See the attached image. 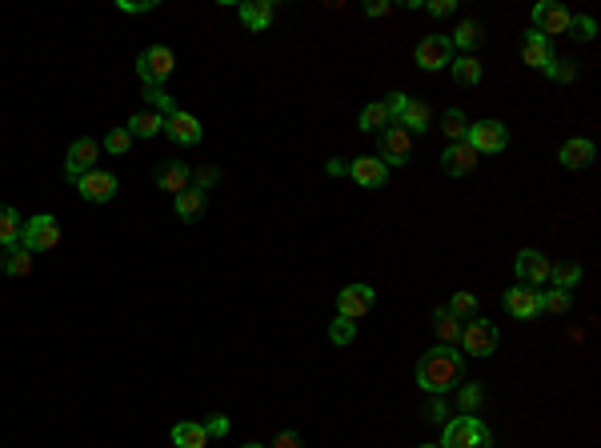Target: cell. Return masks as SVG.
I'll return each instance as SVG.
<instances>
[{
	"label": "cell",
	"instance_id": "836d02e7",
	"mask_svg": "<svg viewBox=\"0 0 601 448\" xmlns=\"http://www.w3.org/2000/svg\"><path fill=\"white\" fill-rule=\"evenodd\" d=\"M144 100H149V104H152V112H160V116H168V112H176L173 96H168L160 84H144Z\"/></svg>",
	"mask_w": 601,
	"mask_h": 448
},
{
	"label": "cell",
	"instance_id": "74e56055",
	"mask_svg": "<svg viewBox=\"0 0 601 448\" xmlns=\"http://www.w3.org/2000/svg\"><path fill=\"white\" fill-rule=\"evenodd\" d=\"M457 404H461V416H473L481 404V384H465L461 392H457Z\"/></svg>",
	"mask_w": 601,
	"mask_h": 448
},
{
	"label": "cell",
	"instance_id": "4fadbf2b",
	"mask_svg": "<svg viewBox=\"0 0 601 448\" xmlns=\"http://www.w3.org/2000/svg\"><path fill=\"white\" fill-rule=\"evenodd\" d=\"M373 300H377V292L369 284H349V288H341V296H337V316L361 320L369 308H373Z\"/></svg>",
	"mask_w": 601,
	"mask_h": 448
},
{
	"label": "cell",
	"instance_id": "e0dca14e",
	"mask_svg": "<svg viewBox=\"0 0 601 448\" xmlns=\"http://www.w3.org/2000/svg\"><path fill=\"white\" fill-rule=\"evenodd\" d=\"M349 176H353V184H361V188H385L389 168H385L377 156H357L349 164Z\"/></svg>",
	"mask_w": 601,
	"mask_h": 448
},
{
	"label": "cell",
	"instance_id": "681fc988",
	"mask_svg": "<svg viewBox=\"0 0 601 448\" xmlns=\"http://www.w3.org/2000/svg\"><path fill=\"white\" fill-rule=\"evenodd\" d=\"M213 180H216V168H200V176H197V188L205 192V188H208V184H213Z\"/></svg>",
	"mask_w": 601,
	"mask_h": 448
},
{
	"label": "cell",
	"instance_id": "ac0fdd59",
	"mask_svg": "<svg viewBox=\"0 0 601 448\" xmlns=\"http://www.w3.org/2000/svg\"><path fill=\"white\" fill-rule=\"evenodd\" d=\"M441 168H445L449 176H469L473 168H477V152H473L465 140L445 144V152H441Z\"/></svg>",
	"mask_w": 601,
	"mask_h": 448
},
{
	"label": "cell",
	"instance_id": "5bb4252c",
	"mask_svg": "<svg viewBox=\"0 0 601 448\" xmlns=\"http://www.w3.org/2000/svg\"><path fill=\"white\" fill-rule=\"evenodd\" d=\"M165 132H168V140H176V144H200V136H205V128H200V120L192 116V112H168L165 116Z\"/></svg>",
	"mask_w": 601,
	"mask_h": 448
},
{
	"label": "cell",
	"instance_id": "1f68e13d",
	"mask_svg": "<svg viewBox=\"0 0 601 448\" xmlns=\"http://www.w3.org/2000/svg\"><path fill=\"white\" fill-rule=\"evenodd\" d=\"M549 280H553V288H573V284H581V268L577 264H553L549 268Z\"/></svg>",
	"mask_w": 601,
	"mask_h": 448
},
{
	"label": "cell",
	"instance_id": "8d00e7d4",
	"mask_svg": "<svg viewBox=\"0 0 601 448\" xmlns=\"http://www.w3.org/2000/svg\"><path fill=\"white\" fill-rule=\"evenodd\" d=\"M353 336H357V320L337 316V320H333V328H329V340H333V344H349Z\"/></svg>",
	"mask_w": 601,
	"mask_h": 448
},
{
	"label": "cell",
	"instance_id": "9c48e42d",
	"mask_svg": "<svg viewBox=\"0 0 601 448\" xmlns=\"http://www.w3.org/2000/svg\"><path fill=\"white\" fill-rule=\"evenodd\" d=\"M117 188H120L117 176L104 172V168H93V172H85V176L77 180V192H80L85 200H93V204H109V200L117 196Z\"/></svg>",
	"mask_w": 601,
	"mask_h": 448
},
{
	"label": "cell",
	"instance_id": "d6a6232c",
	"mask_svg": "<svg viewBox=\"0 0 601 448\" xmlns=\"http://www.w3.org/2000/svg\"><path fill=\"white\" fill-rule=\"evenodd\" d=\"M385 124H393L389 112H385V104H369V108H361V128H365V132H381Z\"/></svg>",
	"mask_w": 601,
	"mask_h": 448
},
{
	"label": "cell",
	"instance_id": "f5cc1de1",
	"mask_svg": "<svg viewBox=\"0 0 601 448\" xmlns=\"http://www.w3.org/2000/svg\"><path fill=\"white\" fill-rule=\"evenodd\" d=\"M421 448H441V444H421Z\"/></svg>",
	"mask_w": 601,
	"mask_h": 448
},
{
	"label": "cell",
	"instance_id": "f35d334b",
	"mask_svg": "<svg viewBox=\"0 0 601 448\" xmlns=\"http://www.w3.org/2000/svg\"><path fill=\"white\" fill-rule=\"evenodd\" d=\"M569 36L593 40V36H597V20H593V16H573V20H569Z\"/></svg>",
	"mask_w": 601,
	"mask_h": 448
},
{
	"label": "cell",
	"instance_id": "8992f818",
	"mask_svg": "<svg viewBox=\"0 0 601 448\" xmlns=\"http://www.w3.org/2000/svg\"><path fill=\"white\" fill-rule=\"evenodd\" d=\"M465 144H469L473 152H505V144H509V132H505L501 120H477V124H469V132H465Z\"/></svg>",
	"mask_w": 601,
	"mask_h": 448
},
{
	"label": "cell",
	"instance_id": "ffe728a7",
	"mask_svg": "<svg viewBox=\"0 0 601 448\" xmlns=\"http://www.w3.org/2000/svg\"><path fill=\"white\" fill-rule=\"evenodd\" d=\"M272 12H277V4H272V0H240V8H237L240 24H245V28H253V32L269 28Z\"/></svg>",
	"mask_w": 601,
	"mask_h": 448
},
{
	"label": "cell",
	"instance_id": "484cf974",
	"mask_svg": "<svg viewBox=\"0 0 601 448\" xmlns=\"http://www.w3.org/2000/svg\"><path fill=\"white\" fill-rule=\"evenodd\" d=\"M449 72H453V80H457V84H465V88L481 80V64H477V56H469V52L453 56V60H449Z\"/></svg>",
	"mask_w": 601,
	"mask_h": 448
},
{
	"label": "cell",
	"instance_id": "ab89813d",
	"mask_svg": "<svg viewBox=\"0 0 601 448\" xmlns=\"http://www.w3.org/2000/svg\"><path fill=\"white\" fill-rule=\"evenodd\" d=\"M541 308L545 312H569V292L565 288H549V292H541Z\"/></svg>",
	"mask_w": 601,
	"mask_h": 448
},
{
	"label": "cell",
	"instance_id": "52a82bcc",
	"mask_svg": "<svg viewBox=\"0 0 601 448\" xmlns=\"http://www.w3.org/2000/svg\"><path fill=\"white\" fill-rule=\"evenodd\" d=\"M461 344L469 356H493L497 352V328L489 324V320H469V324H461Z\"/></svg>",
	"mask_w": 601,
	"mask_h": 448
},
{
	"label": "cell",
	"instance_id": "d6986e66",
	"mask_svg": "<svg viewBox=\"0 0 601 448\" xmlns=\"http://www.w3.org/2000/svg\"><path fill=\"white\" fill-rule=\"evenodd\" d=\"M557 160H561V168H589L593 160H597V148H593V140H581V136H573V140H565L561 144V152H557Z\"/></svg>",
	"mask_w": 601,
	"mask_h": 448
},
{
	"label": "cell",
	"instance_id": "d4e9b609",
	"mask_svg": "<svg viewBox=\"0 0 601 448\" xmlns=\"http://www.w3.org/2000/svg\"><path fill=\"white\" fill-rule=\"evenodd\" d=\"M200 212H205V192H200L197 184L176 192V216H181V220H197Z\"/></svg>",
	"mask_w": 601,
	"mask_h": 448
},
{
	"label": "cell",
	"instance_id": "bcb514c9",
	"mask_svg": "<svg viewBox=\"0 0 601 448\" xmlns=\"http://www.w3.org/2000/svg\"><path fill=\"white\" fill-rule=\"evenodd\" d=\"M425 8H429V16H449L457 8V0H429Z\"/></svg>",
	"mask_w": 601,
	"mask_h": 448
},
{
	"label": "cell",
	"instance_id": "f546056e",
	"mask_svg": "<svg viewBox=\"0 0 601 448\" xmlns=\"http://www.w3.org/2000/svg\"><path fill=\"white\" fill-rule=\"evenodd\" d=\"M4 272H8V276H28V272H32V252H28V248H24V244L8 248V252H4Z\"/></svg>",
	"mask_w": 601,
	"mask_h": 448
},
{
	"label": "cell",
	"instance_id": "b9f144b4",
	"mask_svg": "<svg viewBox=\"0 0 601 448\" xmlns=\"http://www.w3.org/2000/svg\"><path fill=\"white\" fill-rule=\"evenodd\" d=\"M381 104H385V112H389V120H393V124H397V116H401V108H405V104H409V96H405V92H389Z\"/></svg>",
	"mask_w": 601,
	"mask_h": 448
},
{
	"label": "cell",
	"instance_id": "ba28073f",
	"mask_svg": "<svg viewBox=\"0 0 601 448\" xmlns=\"http://www.w3.org/2000/svg\"><path fill=\"white\" fill-rule=\"evenodd\" d=\"M449 60H453V44H449V36H441V32H429L425 40H417V64H421L425 72L449 68Z\"/></svg>",
	"mask_w": 601,
	"mask_h": 448
},
{
	"label": "cell",
	"instance_id": "2e32d148",
	"mask_svg": "<svg viewBox=\"0 0 601 448\" xmlns=\"http://www.w3.org/2000/svg\"><path fill=\"white\" fill-rule=\"evenodd\" d=\"M521 60L529 64V68H549L557 56H553V44H549V36H541L537 28H529L525 32V44H521Z\"/></svg>",
	"mask_w": 601,
	"mask_h": 448
},
{
	"label": "cell",
	"instance_id": "83f0119b",
	"mask_svg": "<svg viewBox=\"0 0 601 448\" xmlns=\"http://www.w3.org/2000/svg\"><path fill=\"white\" fill-rule=\"evenodd\" d=\"M441 132H445V140H449V144L465 140V132H469V116H465L461 108H449L445 116H441Z\"/></svg>",
	"mask_w": 601,
	"mask_h": 448
},
{
	"label": "cell",
	"instance_id": "603a6c76",
	"mask_svg": "<svg viewBox=\"0 0 601 448\" xmlns=\"http://www.w3.org/2000/svg\"><path fill=\"white\" fill-rule=\"evenodd\" d=\"M173 444L176 448H208V432L200 420H184L173 424Z\"/></svg>",
	"mask_w": 601,
	"mask_h": 448
},
{
	"label": "cell",
	"instance_id": "5b68a950",
	"mask_svg": "<svg viewBox=\"0 0 601 448\" xmlns=\"http://www.w3.org/2000/svg\"><path fill=\"white\" fill-rule=\"evenodd\" d=\"M173 68H176V56H173V48H165V44L144 48L141 60H136V72H141L144 84H160V88L173 76Z\"/></svg>",
	"mask_w": 601,
	"mask_h": 448
},
{
	"label": "cell",
	"instance_id": "d590c367",
	"mask_svg": "<svg viewBox=\"0 0 601 448\" xmlns=\"http://www.w3.org/2000/svg\"><path fill=\"white\" fill-rule=\"evenodd\" d=\"M449 312H453L457 320L461 316H477V300H473V292H453V300H449Z\"/></svg>",
	"mask_w": 601,
	"mask_h": 448
},
{
	"label": "cell",
	"instance_id": "60d3db41",
	"mask_svg": "<svg viewBox=\"0 0 601 448\" xmlns=\"http://www.w3.org/2000/svg\"><path fill=\"white\" fill-rule=\"evenodd\" d=\"M545 72H549L553 80H561V84H569V80H577V64H569V60H553Z\"/></svg>",
	"mask_w": 601,
	"mask_h": 448
},
{
	"label": "cell",
	"instance_id": "30bf717a",
	"mask_svg": "<svg viewBox=\"0 0 601 448\" xmlns=\"http://www.w3.org/2000/svg\"><path fill=\"white\" fill-rule=\"evenodd\" d=\"M569 20H573V12H569L565 4H557V0H541V4L533 8V28L541 32V36L569 32Z\"/></svg>",
	"mask_w": 601,
	"mask_h": 448
},
{
	"label": "cell",
	"instance_id": "4dcf8cb0",
	"mask_svg": "<svg viewBox=\"0 0 601 448\" xmlns=\"http://www.w3.org/2000/svg\"><path fill=\"white\" fill-rule=\"evenodd\" d=\"M481 32H485V28H481L477 20H461V24H457V32L449 36V44H453V48H473L481 40Z\"/></svg>",
	"mask_w": 601,
	"mask_h": 448
},
{
	"label": "cell",
	"instance_id": "7bdbcfd3",
	"mask_svg": "<svg viewBox=\"0 0 601 448\" xmlns=\"http://www.w3.org/2000/svg\"><path fill=\"white\" fill-rule=\"evenodd\" d=\"M205 432H208V440H213V436H224V432H229V416H224V412L208 416V420H205Z\"/></svg>",
	"mask_w": 601,
	"mask_h": 448
},
{
	"label": "cell",
	"instance_id": "44dd1931",
	"mask_svg": "<svg viewBox=\"0 0 601 448\" xmlns=\"http://www.w3.org/2000/svg\"><path fill=\"white\" fill-rule=\"evenodd\" d=\"M189 180H192V172H189V164L184 160H168V164H160L157 168V184H160V192H184L189 188Z\"/></svg>",
	"mask_w": 601,
	"mask_h": 448
},
{
	"label": "cell",
	"instance_id": "e575fe53",
	"mask_svg": "<svg viewBox=\"0 0 601 448\" xmlns=\"http://www.w3.org/2000/svg\"><path fill=\"white\" fill-rule=\"evenodd\" d=\"M128 144H133L128 128H112V132L104 136V144H101V148H104V152H112V156H125V152H128Z\"/></svg>",
	"mask_w": 601,
	"mask_h": 448
},
{
	"label": "cell",
	"instance_id": "7402d4cb",
	"mask_svg": "<svg viewBox=\"0 0 601 448\" xmlns=\"http://www.w3.org/2000/svg\"><path fill=\"white\" fill-rule=\"evenodd\" d=\"M429 120H433V108L425 100H409L405 108H401V116H397V124L405 128V132H429Z\"/></svg>",
	"mask_w": 601,
	"mask_h": 448
},
{
	"label": "cell",
	"instance_id": "f6af8a7d",
	"mask_svg": "<svg viewBox=\"0 0 601 448\" xmlns=\"http://www.w3.org/2000/svg\"><path fill=\"white\" fill-rule=\"evenodd\" d=\"M425 412H429V420L445 424V412H449V408H445V400H441V396H433V400H429V408H425Z\"/></svg>",
	"mask_w": 601,
	"mask_h": 448
},
{
	"label": "cell",
	"instance_id": "9a60e30c",
	"mask_svg": "<svg viewBox=\"0 0 601 448\" xmlns=\"http://www.w3.org/2000/svg\"><path fill=\"white\" fill-rule=\"evenodd\" d=\"M505 312H513L517 320H533L537 312H541V292L529 284H517L505 292Z\"/></svg>",
	"mask_w": 601,
	"mask_h": 448
},
{
	"label": "cell",
	"instance_id": "816d5d0a",
	"mask_svg": "<svg viewBox=\"0 0 601 448\" xmlns=\"http://www.w3.org/2000/svg\"><path fill=\"white\" fill-rule=\"evenodd\" d=\"M240 448H264V444H240Z\"/></svg>",
	"mask_w": 601,
	"mask_h": 448
},
{
	"label": "cell",
	"instance_id": "8fae6325",
	"mask_svg": "<svg viewBox=\"0 0 601 448\" xmlns=\"http://www.w3.org/2000/svg\"><path fill=\"white\" fill-rule=\"evenodd\" d=\"M96 152H101V144H96V140H88V136L72 140L69 156H64V176H69V180L77 184L85 172H93V168H96Z\"/></svg>",
	"mask_w": 601,
	"mask_h": 448
},
{
	"label": "cell",
	"instance_id": "4316f807",
	"mask_svg": "<svg viewBox=\"0 0 601 448\" xmlns=\"http://www.w3.org/2000/svg\"><path fill=\"white\" fill-rule=\"evenodd\" d=\"M433 328H437L441 344H449V348L461 340V320H457L449 308H437V312H433Z\"/></svg>",
	"mask_w": 601,
	"mask_h": 448
},
{
	"label": "cell",
	"instance_id": "ee69618b",
	"mask_svg": "<svg viewBox=\"0 0 601 448\" xmlns=\"http://www.w3.org/2000/svg\"><path fill=\"white\" fill-rule=\"evenodd\" d=\"M120 12H152L157 8V0H117Z\"/></svg>",
	"mask_w": 601,
	"mask_h": 448
},
{
	"label": "cell",
	"instance_id": "c3c4849f",
	"mask_svg": "<svg viewBox=\"0 0 601 448\" xmlns=\"http://www.w3.org/2000/svg\"><path fill=\"white\" fill-rule=\"evenodd\" d=\"M389 0H369V4H365V16H389Z\"/></svg>",
	"mask_w": 601,
	"mask_h": 448
},
{
	"label": "cell",
	"instance_id": "f1b7e54d",
	"mask_svg": "<svg viewBox=\"0 0 601 448\" xmlns=\"http://www.w3.org/2000/svg\"><path fill=\"white\" fill-rule=\"evenodd\" d=\"M160 128H165V116L160 112H136L133 120H128V136H157Z\"/></svg>",
	"mask_w": 601,
	"mask_h": 448
},
{
	"label": "cell",
	"instance_id": "3957f363",
	"mask_svg": "<svg viewBox=\"0 0 601 448\" xmlns=\"http://www.w3.org/2000/svg\"><path fill=\"white\" fill-rule=\"evenodd\" d=\"M409 156H413V132H405L401 124H385L377 132V160L389 168V164H409Z\"/></svg>",
	"mask_w": 601,
	"mask_h": 448
},
{
	"label": "cell",
	"instance_id": "f907efd6",
	"mask_svg": "<svg viewBox=\"0 0 601 448\" xmlns=\"http://www.w3.org/2000/svg\"><path fill=\"white\" fill-rule=\"evenodd\" d=\"M329 172L341 176V172H349V164H345V160H329Z\"/></svg>",
	"mask_w": 601,
	"mask_h": 448
},
{
	"label": "cell",
	"instance_id": "6da1fadb",
	"mask_svg": "<svg viewBox=\"0 0 601 448\" xmlns=\"http://www.w3.org/2000/svg\"><path fill=\"white\" fill-rule=\"evenodd\" d=\"M461 372H465L461 352L449 348V344H433V348L417 360V388L429 392V396H441V392H449L461 380Z\"/></svg>",
	"mask_w": 601,
	"mask_h": 448
},
{
	"label": "cell",
	"instance_id": "7a4b0ae2",
	"mask_svg": "<svg viewBox=\"0 0 601 448\" xmlns=\"http://www.w3.org/2000/svg\"><path fill=\"white\" fill-rule=\"evenodd\" d=\"M441 448H489V428L477 416H453V420H445Z\"/></svg>",
	"mask_w": 601,
	"mask_h": 448
},
{
	"label": "cell",
	"instance_id": "7c38bea8",
	"mask_svg": "<svg viewBox=\"0 0 601 448\" xmlns=\"http://www.w3.org/2000/svg\"><path fill=\"white\" fill-rule=\"evenodd\" d=\"M513 268H517V280L521 284H545V280H549V268H553V260L545 252H537V248H521L517 252V264H513Z\"/></svg>",
	"mask_w": 601,
	"mask_h": 448
},
{
	"label": "cell",
	"instance_id": "cb8c5ba5",
	"mask_svg": "<svg viewBox=\"0 0 601 448\" xmlns=\"http://www.w3.org/2000/svg\"><path fill=\"white\" fill-rule=\"evenodd\" d=\"M20 232H24V220L12 204H0V248H12L20 244Z\"/></svg>",
	"mask_w": 601,
	"mask_h": 448
},
{
	"label": "cell",
	"instance_id": "7dc6e473",
	"mask_svg": "<svg viewBox=\"0 0 601 448\" xmlns=\"http://www.w3.org/2000/svg\"><path fill=\"white\" fill-rule=\"evenodd\" d=\"M272 448H301V436H296V432H277Z\"/></svg>",
	"mask_w": 601,
	"mask_h": 448
},
{
	"label": "cell",
	"instance_id": "277c9868",
	"mask_svg": "<svg viewBox=\"0 0 601 448\" xmlns=\"http://www.w3.org/2000/svg\"><path fill=\"white\" fill-rule=\"evenodd\" d=\"M20 244L28 248V252H48V248H56V244H61V220H56V216H48V212L24 220Z\"/></svg>",
	"mask_w": 601,
	"mask_h": 448
}]
</instances>
